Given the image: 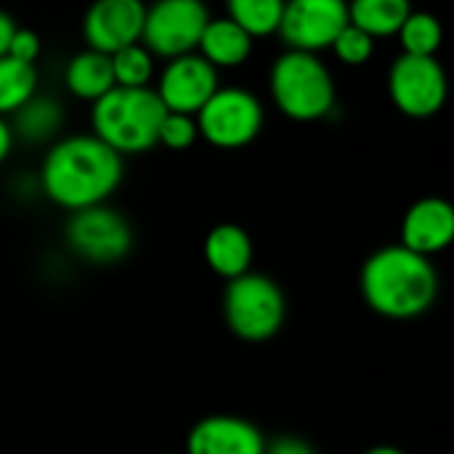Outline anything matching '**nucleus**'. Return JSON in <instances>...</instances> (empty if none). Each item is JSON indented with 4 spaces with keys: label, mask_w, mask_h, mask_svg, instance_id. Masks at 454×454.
Masks as SVG:
<instances>
[{
    "label": "nucleus",
    "mask_w": 454,
    "mask_h": 454,
    "mask_svg": "<svg viewBox=\"0 0 454 454\" xmlns=\"http://www.w3.org/2000/svg\"><path fill=\"white\" fill-rule=\"evenodd\" d=\"M396 35L402 37L404 53H412V56H436L442 37H444L439 19L426 11H410V16L404 19Z\"/></svg>",
    "instance_id": "nucleus-22"
},
{
    "label": "nucleus",
    "mask_w": 454,
    "mask_h": 454,
    "mask_svg": "<svg viewBox=\"0 0 454 454\" xmlns=\"http://www.w3.org/2000/svg\"><path fill=\"white\" fill-rule=\"evenodd\" d=\"M410 11H412L410 0H351L348 21L364 29L370 37H388L399 32Z\"/></svg>",
    "instance_id": "nucleus-18"
},
{
    "label": "nucleus",
    "mask_w": 454,
    "mask_h": 454,
    "mask_svg": "<svg viewBox=\"0 0 454 454\" xmlns=\"http://www.w3.org/2000/svg\"><path fill=\"white\" fill-rule=\"evenodd\" d=\"M218 90V69L205 61L200 53H184L170 59L165 67L157 96L168 112H181V114H197L205 101Z\"/></svg>",
    "instance_id": "nucleus-11"
},
{
    "label": "nucleus",
    "mask_w": 454,
    "mask_h": 454,
    "mask_svg": "<svg viewBox=\"0 0 454 454\" xmlns=\"http://www.w3.org/2000/svg\"><path fill=\"white\" fill-rule=\"evenodd\" d=\"M37 53H40V37L35 32H29V29H19L16 27L5 56H11L16 61H24V64H35Z\"/></svg>",
    "instance_id": "nucleus-26"
},
{
    "label": "nucleus",
    "mask_w": 454,
    "mask_h": 454,
    "mask_svg": "<svg viewBox=\"0 0 454 454\" xmlns=\"http://www.w3.org/2000/svg\"><path fill=\"white\" fill-rule=\"evenodd\" d=\"M335 51V56L343 61V64H351V67H362L364 61H370L372 51H375V37H370L364 29L354 27L351 21L338 32V37L333 40L330 45Z\"/></svg>",
    "instance_id": "nucleus-24"
},
{
    "label": "nucleus",
    "mask_w": 454,
    "mask_h": 454,
    "mask_svg": "<svg viewBox=\"0 0 454 454\" xmlns=\"http://www.w3.org/2000/svg\"><path fill=\"white\" fill-rule=\"evenodd\" d=\"M11 146H13V130H11V125L0 117V162L11 154Z\"/></svg>",
    "instance_id": "nucleus-29"
},
{
    "label": "nucleus",
    "mask_w": 454,
    "mask_h": 454,
    "mask_svg": "<svg viewBox=\"0 0 454 454\" xmlns=\"http://www.w3.org/2000/svg\"><path fill=\"white\" fill-rule=\"evenodd\" d=\"M362 454H407L404 450H399V447H391V444H378V447H370L367 452Z\"/></svg>",
    "instance_id": "nucleus-30"
},
{
    "label": "nucleus",
    "mask_w": 454,
    "mask_h": 454,
    "mask_svg": "<svg viewBox=\"0 0 454 454\" xmlns=\"http://www.w3.org/2000/svg\"><path fill=\"white\" fill-rule=\"evenodd\" d=\"M207 21L210 13L202 0H157L146 8L141 40L149 53L176 59L197 48Z\"/></svg>",
    "instance_id": "nucleus-8"
},
{
    "label": "nucleus",
    "mask_w": 454,
    "mask_h": 454,
    "mask_svg": "<svg viewBox=\"0 0 454 454\" xmlns=\"http://www.w3.org/2000/svg\"><path fill=\"white\" fill-rule=\"evenodd\" d=\"M454 239V207L442 197L418 200L402 221V242L426 258L447 250Z\"/></svg>",
    "instance_id": "nucleus-14"
},
{
    "label": "nucleus",
    "mask_w": 454,
    "mask_h": 454,
    "mask_svg": "<svg viewBox=\"0 0 454 454\" xmlns=\"http://www.w3.org/2000/svg\"><path fill=\"white\" fill-rule=\"evenodd\" d=\"M388 93L407 117H431L447 101V74L436 56L402 53L391 67Z\"/></svg>",
    "instance_id": "nucleus-9"
},
{
    "label": "nucleus",
    "mask_w": 454,
    "mask_h": 454,
    "mask_svg": "<svg viewBox=\"0 0 454 454\" xmlns=\"http://www.w3.org/2000/svg\"><path fill=\"white\" fill-rule=\"evenodd\" d=\"M200 56L210 61L215 69H231L247 61L253 51V37L234 24L229 16L226 19H210L202 29V37L197 43Z\"/></svg>",
    "instance_id": "nucleus-16"
},
{
    "label": "nucleus",
    "mask_w": 454,
    "mask_h": 454,
    "mask_svg": "<svg viewBox=\"0 0 454 454\" xmlns=\"http://www.w3.org/2000/svg\"><path fill=\"white\" fill-rule=\"evenodd\" d=\"M13 32H16L13 19H11L5 11H0V56H5V53H8V45H11Z\"/></svg>",
    "instance_id": "nucleus-28"
},
{
    "label": "nucleus",
    "mask_w": 454,
    "mask_h": 454,
    "mask_svg": "<svg viewBox=\"0 0 454 454\" xmlns=\"http://www.w3.org/2000/svg\"><path fill=\"white\" fill-rule=\"evenodd\" d=\"M165 106L152 88H120L93 101V136L117 154H141L157 144Z\"/></svg>",
    "instance_id": "nucleus-3"
},
{
    "label": "nucleus",
    "mask_w": 454,
    "mask_h": 454,
    "mask_svg": "<svg viewBox=\"0 0 454 454\" xmlns=\"http://www.w3.org/2000/svg\"><path fill=\"white\" fill-rule=\"evenodd\" d=\"M64 122V112L56 98L48 96H32L13 112V133L24 141L40 144L48 141Z\"/></svg>",
    "instance_id": "nucleus-19"
},
{
    "label": "nucleus",
    "mask_w": 454,
    "mask_h": 454,
    "mask_svg": "<svg viewBox=\"0 0 454 454\" xmlns=\"http://www.w3.org/2000/svg\"><path fill=\"white\" fill-rule=\"evenodd\" d=\"M229 19L250 37H266L279 29L285 0H229Z\"/></svg>",
    "instance_id": "nucleus-21"
},
{
    "label": "nucleus",
    "mask_w": 454,
    "mask_h": 454,
    "mask_svg": "<svg viewBox=\"0 0 454 454\" xmlns=\"http://www.w3.org/2000/svg\"><path fill=\"white\" fill-rule=\"evenodd\" d=\"M122 181V154L98 136H72L59 141L40 173V186L51 202L74 213L101 205Z\"/></svg>",
    "instance_id": "nucleus-2"
},
{
    "label": "nucleus",
    "mask_w": 454,
    "mask_h": 454,
    "mask_svg": "<svg viewBox=\"0 0 454 454\" xmlns=\"http://www.w3.org/2000/svg\"><path fill=\"white\" fill-rule=\"evenodd\" d=\"M263 431L239 415H207L186 436V454H263Z\"/></svg>",
    "instance_id": "nucleus-13"
},
{
    "label": "nucleus",
    "mask_w": 454,
    "mask_h": 454,
    "mask_svg": "<svg viewBox=\"0 0 454 454\" xmlns=\"http://www.w3.org/2000/svg\"><path fill=\"white\" fill-rule=\"evenodd\" d=\"M64 82L67 88L85 101H96L104 93H109L114 88V74H112V56L101 53V51H82L77 53L64 72Z\"/></svg>",
    "instance_id": "nucleus-17"
},
{
    "label": "nucleus",
    "mask_w": 454,
    "mask_h": 454,
    "mask_svg": "<svg viewBox=\"0 0 454 454\" xmlns=\"http://www.w3.org/2000/svg\"><path fill=\"white\" fill-rule=\"evenodd\" d=\"M263 454H317V450L301 436H277L271 442L266 439Z\"/></svg>",
    "instance_id": "nucleus-27"
},
{
    "label": "nucleus",
    "mask_w": 454,
    "mask_h": 454,
    "mask_svg": "<svg viewBox=\"0 0 454 454\" xmlns=\"http://www.w3.org/2000/svg\"><path fill=\"white\" fill-rule=\"evenodd\" d=\"M112 74L120 88H149L154 77V59L146 45H125L112 53Z\"/></svg>",
    "instance_id": "nucleus-23"
},
{
    "label": "nucleus",
    "mask_w": 454,
    "mask_h": 454,
    "mask_svg": "<svg viewBox=\"0 0 454 454\" xmlns=\"http://www.w3.org/2000/svg\"><path fill=\"white\" fill-rule=\"evenodd\" d=\"M271 96L282 114L311 122L335 106V82L317 53L290 48L271 67Z\"/></svg>",
    "instance_id": "nucleus-5"
},
{
    "label": "nucleus",
    "mask_w": 454,
    "mask_h": 454,
    "mask_svg": "<svg viewBox=\"0 0 454 454\" xmlns=\"http://www.w3.org/2000/svg\"><path fill=\"white\" fill-rule=\"evenodd\" d=\"M348 24L346 0H285L279 35L293 51L317 53L330 48L338 32Z\"/></svg>",
    "instance_id": "nucleus-10"
},
{
    "label": "nucleus",
    "mask_w": 454,
    "mask_h": 454,
    "mask_svg": "<svg viewBox=\"0 0 454 454\" xmlns=\"http://www.w3.org/2000/svg\"><path fill=\"white\" fill-rule=\"evenodd\" d=\"M205 261L213 274L221 279H234L250 271L253 266V239L237 223L215 226L205 239Z\"/></svg>",
    "instance_id": "nucleus-15"
},
{
    "label": "nucleus",
    "mask_w": 454,
    "mask_h": 454,
    "mask_svg": "<svg viewBox=\"0 0 454 454\" xmlns=\"http://www.w3.org/2000/svg\"><path fill=\"white\" fill-rule=\"evenodd\" d=\"M200 130H197V120L192 114H181V112H165L162 125H160V136L157 144L184 152L197 141Z\"/></svg>",
    "instance_id": "nucleus-25"
},
{
    "label": "nucleus",
    "mask_w": 454,
    "mask_h": 454,
    "mask_svg": "<svg viewBox=\"0 0 454 454\" xmlns=\"http://www.w3.org/2000/svg\"><path fill=\"white\" fill-rule=\"evenodd\" d=\"M221 309L231 335L245 343H266L277 338L287 319V298L282 287L271 277L255 271L229 279Z\"/></svg>",
    "instance_id": "nucleus-4"
},
{
    "label": "nucleus",
    "mask_w": 454,
    "mask_h": 454,
    "mask_svg": "<svg viewBox=\"0 0 454 454\" xmlns=\"http://www.w3.org/2000/svg\"><path fill=\"white\" fill-rule=\"evenodd\" d=\"M146 5L141 0H93L82 19V35L88 48L114 53L141 40Z\"/></svg>",
    "instance_id": "nucleus-12"
},
{
    "label": "nucleus",
    "mask_w": 454,
    "mask_h": 454,
    "mask_svg": "<svg viewBox=\"0 0 454 454\" xmlns=\"http://www.w3.org/2000/svg\"><path fill=\"white\" fill-rule=\"evenodd\" d=\"M359 290L367 309L378 317L410 322L434 309L439 298V271L431 258L404 245H386L364 261Z\"/></svg>",
    "instance_id": "nucleus-1"
},
{
    "label": "nucleus",
    "mask_w": 454,
    "mask_h": 454,
    "mask_svg": "<svg viewBox=\"0 0 454 454\" xmlns=\"http://www.w3.org/2000/svg\"><path fill=\"white\" fill-rule=\"evenodd\" d=\"M194 117L197 130L218 149H242L263 128L261 101L242 88H218Z\"/></svg>",
    "instance_id": "nucleus-6"
},
{
    "label": "nucleus",
    "mask_w": 454,
    "mask_h": 454,
    "mask_svg": "<svg viewBox=\"0 0 454 454\" xmlns=\"http://www.w3.org/2000/svg\"><path fill=\"white\" fill-rule=\"evenodd\" d=\"M35 88H37L35 64L0 56V117L13 114L24 101H29L35 96Z\"/></svg>",
    "instance_id": "nucleus-20"
},
{
    "label": "nucleus",
    "mask_w": 454,
    "mask_h": 454,
    "mask_svg": "<svg viewBox=\"0 0 454 454\" xmlns=\"http://www.w3.org/2000/svg\"><path fill=\"white\" fill-rule=\"evenodd\" d=\"M67 245L72 253L93 266H109L122 261L133 247L130 223L112 207L90 205L74 210L67 221Z\"/></svg>",
    "instance_id": "nucleus-7"
}]
</instances>
